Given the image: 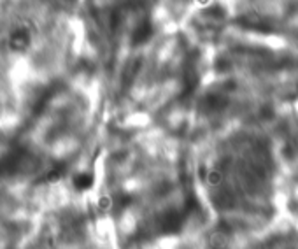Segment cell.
Returning a JSON list of instances; mask_svg holds the SVG:
<instances>
[{"label": "cell", "instance_id": "cell-1", "mask_svg": "<svg viewBox=\"0 0 298 249\" xmlns=\"http://www.w3.org/2000/svg\"><path fill=\"white\" fill-rule=\"evenodd\" d=\"M30 163H32V155L25 147H14L0 160V179L11 178L14 174L28 169Z\"/></svg>", "mask_w": 298, "mask_h": 249}, {"label": "cell", "instance_id": "cell-2", "mask_svg": "<svg viewBox=\"0 0 298 249\" xmlns=\"http://www.w3.org/2000/svg\"><path fill=\"white\" fill-rule=\"evenodd\" d=\"M182 221H184V214L181 211H167V213H162L156 218L154 227H156V231L162 235H174L181 230Z\"/></svg>", "mask_w": 298, "mask_h": 249}, {"label": "cell", "instance_id": "cell-3", "mask_svg": "<svg viewBox=\"0 0 298 249\" xmlns=\"http://www.w3.org/2000/svg\"><path fill=\"white\" fill-rule=\"evenodd\" d=\"M56 91H58V85H56V83H53V85H50V86H46V88L42 89V93L37 97V100L33 102V106H32L33 116L41 114V112L44 111L46 107H48V104H50L51 100H53L54 95H56Z\"/></svg>", "mask_w": 298, "mask_h": 249}, {"label": "cell", "instance_id": "cell-4", "mask_svg": "<svg viewBox=\"0 0 298 249\" xmlns=\"http://www.w3.org/2000/svg\"><path fill=\"white\" fill-rule=\"evenodd\" d=\"M151 36H153V25H151V21L144 19V21H140L137 25L133 34H132V44L133 46L144 44V42H148L151 39Z\"/></svg>", "mask_w": 298, "mask_h": 249}, {"label": "cell", "instance_id": "cell-5", "mask_svg": "<svg viewBox=\"0 0 298 249\" xmlns=\"http://www.w3.org/2000/svg\"><path fill=\"white\" fill-rule=\"evenodd\" d=\"M30 44V32L27 30V28H16V30H13V34H11L9 37V46L11 49H14V51H23V49H27V46Z\"/></svg>", "mask_w": 298, "mask_h": 249}, {"label": "cell", "instance_id": "cell-6", "mask_svg": "<svg viewBox=\"0 0 298 249\" xmlns=\"http://www.w3.org/2000/svg\"><path fill=\"white\" fill-rule=\"evenodd\" d=\"M74 186H76V190H79V192L90 190V188L93 186V176H91V174H79V176H76V179H74Z\"/></svg>", "mask_w": 298, "mask_h": 249}, {"label": "cell", "instance_id": "cell-7", "mask_svg": "<svg viewBox=\"0 0 298 249\" xmlns=\"http://www.w3.org/2000/svg\"><path fill=\"white\" fill-rule=\"evenodd\" d=\"M203 107L207 109V111H216L219 107L225 106V98L219 97V95H209V97L203 98Z\"/></svg>", "mask_w": 298, "mask_h": 249}, {"label": "cell", "instance_id": "cell-8", "mask_svg": "<svg viewBox=\"0 0 298 249\" xmlns=\"http://www.w3.org/2000/svg\"><path fill=\"white\" fill-rule=\"evenodd\" d=\"M132 204V196L130 195H127V193H119V195H116L114 196V200H113V205H111V209H119V211H123V209H127L128 205Z\"/></svg>", "mask_w": 298, "mask_h": 249}, {"label": "cell", "instance_id": "cell-9", "mask_svg": "<svg viewBox=\"0 0 298 249\" xmlns=\"http://www.w3.org/2000/svg\"><path fill=\"white\" fill-rule=\"evenodd\" d=\"M65 174V165L64 163H60V165H54L53 169L50 170V172L46 174V181H50V182H53V181H58L62 176Z\"/></svg>", "mask_w": 298, "mask_h": 249}, {"label": "cell", "instance_id": "cell-10", "mask_svg": "<svg viewBox=\"0 0 298 249\" xmlns=\"http://www.w3.org/2000/svg\"><path fill=\"white\" fill-rule=\"evenodd\" d=\"M140 69V60H135L133 63H130L127 69V72H125V81H132L133 77L137 76V72H139Z\"/></svg>", "mask_w": 298, "mask_h": 249}, {"label": "cell", "instance_id": "cell-11", "mask_svg": "<svg viewBox=\"0 0 298 249\" xmlns=\"http://www.w3.org/2000/svg\"><path fill=\"white\" fill-rule=\"evenodd\" d=\"M207 181H209V184H219L221 182V172L219 170H211L209 172V176H207Z\"/></svg>", "mask_w": 298, "mask_h": 249}]
</instances>
